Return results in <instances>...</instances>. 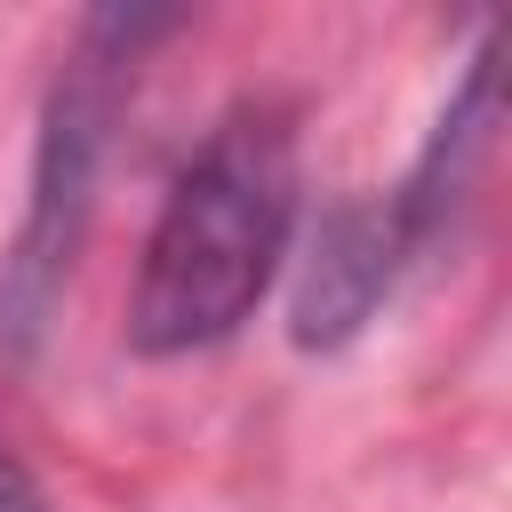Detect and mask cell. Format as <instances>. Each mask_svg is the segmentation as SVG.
<instances>
[{
    "label": "cell",
    "mask_w": 512,
    "mask_h": 512,
    "mask_svg": "<svg viewBox=\"0 0 512 512\" xmlns=\"http://www.w3.org/2000/svg\"><path fill=\"white\" fill-rule=\"evenodd\" d=\"M288 240H296L288 112L240 104L200 136V152L176 168V184L144 232V264L128 288V344L144 360L224 344L280 280Z\"/></svg>",
    "instance_id": "cell-1"
},
{
    "label": "cell",
    "mask_w": 512,
    "mask_h": 512,
    "mask_svg": "<svg viewBox=\"0 0 512 512\" xmlns=\"http://www.w3.org/2000/svg\"><path fill=\"white\" fill-rule=\"evenodd\" d=\"M152 32H168V16H128V8L88 16L72 64L56 72V88L40 104L32 200H24L16 248L0 264V344L8 352H24L48 328V304L72 272L88 208H96V168H104V136H112V112H120V80H128V64Z\"/></svg>",
    "instance_id": "cell-2"
},
{
    "label": "cell",
    "mask_w": 512,
    "mask_h": 512,
    "mask_svg": "<svg viewBox=\"0 0 512 512\" xmlns=\"http://www.w3.org/2000/svg\"><path fill=\"white\" fill-rule=\"evenodd\" d=\"M408 256H416V240H408L392 192L384 200H344L320 224L312 256H304V280H296V344L304 352H328V344L360 336L376 320V304L392 296V280H400Z\"/></svg>",
    "instance_id": "cell-3"
},
{
    "label": "cell",
    "mask_w": 512,
    "mask_h": 512,
    "mask_svg": "<svg viewBox=\"0 0 512 512\" xmlns=\"http://www.w3.org/2000/svg\"><path fill=\"white\" fill-rule=\"evenodd\" d=\"M0 512H48V496H40V480L0 448Z\"/></svg>",
    "instance_id": "cell-4"
}]
</instances>
